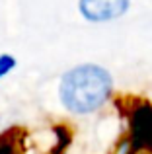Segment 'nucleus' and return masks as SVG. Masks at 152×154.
I'll return each mask as SVG.
<instances>
[{
  "label": "nucleus",
  "instance_id": "1",
  "mask_svg": "<svg viewBox=\"0 0 152 154\" xmlns=\"http://www.w3.org/2000/svg\"><path fill=\"white\" fill-rule=\"evenodd\" d=\"M111 94V76L98 64H78L61 80V102L72 113H92Z\"/></svg>",
  "mask_w": 152,
  "mask_h": 154
},
{
  "label": "nucleus",
  "instance_id": "2",
  "mask_svg": "<svg viewBox=\"0 0 152 154\" xmlns=\"http://www.w3.org/2000/svg\"><path fill=\"white\" fill-rule=\"evenodd\" d=\"M78 8L88 22H109L125 14L129 0H80Z\"/></svg>",
  "mask_w": 152,
  "mask_h": 154
},
{
  "label": "nucleus",
  "instance_id": "3",
  "mask_svg": "<svg viewBox=\"0 0 152 154\" xmlns=\"http://www.w3.org/2000/svg\"><path fill=\"white\" fill-rule=\"evenodd\" d=\"M14 66H16V59L12 55H0V78H4Z\"/></svg>",
  "mask_w": 152,
  "mask_h": 154
}]
</instances>
